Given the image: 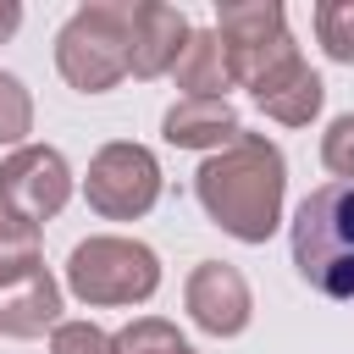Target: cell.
<instances>
[{
  "label": "cell",
  "mask_w": 354,
  "mask_h": 354,
  "mask_svg": "<svg viewBox=\"0 0 354 354\" xmlns=\"http://www.w3.org/2000/svg\"><path fill=\"white\" fill-rule=\"evenodd\" d=\"M194 199L199 210L238 243H266L282 227V199H288V155L266 133H243L238 144L205 155L194 171Z\"/></svg>",
  "instance_id": "1"
},
{
  "label": "cell",
  "mask_w": 354,
  "mask_h": 354,
  "mask_svg": "<svg viewBox=\"0 0 354 354\" xmlns=\"http://www.w3.org/2000/svg\"><path fill=\"white\" fill-rule=\"evenodd\" d=\"M293 271L310 293L354 304V183H321L288 221Z\"/></svg>",
  "instance_id": "2"
},
{
  "label": "cell",
  "mask_w": 354,
  "mask_h": 354,
  "mask_svg": "<svg viewBox=\"0 0 354 354\" xmlns=\"http://www.w3.org/2000/svg\"><path fill=\"white\" fill-rule=\"evenodd\" d=\"M66 293L88 310H127L160 293V254L122 232H94L66 254Z\"/></svg>",
  "instance_id": "3"
},
{
  "label": "cell",
  "mask_w": 354,
  "mask_h": 354,
  "mask_svg": "<svg viewBox=\"0 0 354 354\" xmlns=\"http://www.w3.org/2000/svg\"><path fill=\"white\" fill-rule=\"evenodd\" d=\"M127 17L133 0H88L55 33V72L77 94H111L127 77Z\"/></svg>",
  "instance_id": "4"
},
{
  "label": "cell",
  "mask_w": 354,
  "mask_h": 354,
  "mask_svg": "<svg viewBox=\"0 0 354 354\" xmlns=\"http://www.w3.org/2000/svg\"><path fill=\"white\" fill-rule=\"evenodd\" d=\"M160 160L149 144H133V138H116V144H100L94 160H88V177H83V199L100 221H138L155 210L160 199Z\"/></svg>",
  "instance_id": "5"
},
{
  "label": "cell",
  "mask_w": 354,
  "mask_h": 354,
  "mask_svg": "<svg viewBox=\"0 0 354 354\" xmlns=\"http://www.w3.org/2000/svg\"><path fill=\"white\" fill-rule=\"evenodd\" d=\"M72 188H77V177L55 144H22L0 160V210L17 221L44 227L50 216L66 210Z\"/></svg>",
  "instance_id": "6"
},
{
  "label": "cell",
  "mask_w": 354,
  "mask_h": 354,
  "mask_svg": "<svg viewBox=\"0 0 354 354\" xmlns=\"http://www.w3.org/2000/svg\"><path fill=\"white\" fill-rule=\"evenodd\" d=\"M183 310L199 332L210 337H238L249 332L254 321V293H249V277L227 260H199L183 282Z\"/></svg>",
  "instance_id": "7"
},
{
  "label": "cell",
  "mask_w": 354,
  "mask_h": 354,
  "mask_svg": "<svg viewBox=\"0 0 354 354\" xmlns=\"http://www.w3.org/2000/svg\"><path fill=\"white\" fill-rule=\"evenodd\" d=\"M194 22L183 17V6H166V0H133V17H127V72L133 77H166L188 44Z\"/></svg>",
  "instance_id": "8"
},
{
  "label": "cell",
  "mask_w": 354,
  "mask_h": 354,
  "mask_svg": "<svg viewBox=\"0 0 354 354\" xmlns=\"http://www.w3.org/2000/svg\"><path fill=\"white\" fill-rule=\"evenodd\" d=\"M66 282H55L44 266L0 288V337H44L66 315Z\"/></svg>",
  "instance_id": "9"
},
{
  "label": "cell",
  "mask_w": 354,
  "mask_h": 354,
  "mask_svg": "<svg viewBox=\"0 0 354 354\" xmlns=\"http://www.w3.org/2000/svg\"><path fill=\"white\" fill-rule=\"evenodd\" d=\"M160 138L171 149H199V155H216L227 144L243 138V122L232 111V100H177L166 116H160Z\"/></svg>",
  "instance_id": "10"
},
{
  "label": "cell",
  "mask_w": 354,
  "mask_h": 354,
  "mask_svg": "<svg viewBox=\"0 0 354 354\" xmlns=\"http://www.w3.org/2000/svg\"><path fill=\"white\" fill-rule=\"evenodd\" d=\"M171 77H177L183 100H227V88H238V83H232L227 44H221L216 28H194V33H188V44H183L177 66H171Z\"/></svg>",
  "instance_id": "11"
},
{
  "label": "cell",
  "mask_w": 354,
  "mask_h": 354,
  "mask_svg": "<svg viewBox=\"0 0 354 354\" xmlns=\"http://www.w3.org/2000/svg\"><path fill=\"white\" fill-rule=\"evenodd\" d=\"M254 105H260L271 122H282V127H310V122L321 116V105H326V83H321V72H315L310 61H299V66L282 72L271 88H260Z\"/></svg>",
  "instance_id": "12"
},
{
  "label": "cell",
  "mask_w": 354,
  "mask_h": 354,
  "mask_svg": "<svg viewBox=\"0 0 354 354\" xmlns=\"http://www.w3.org/2000/svg\"><path fill=\"white\" fill-rule=\"evenodd\" d=\"M216 33L227 50H260L288 33V11L277 0H227L216 6Z\"/></svg>",
  "instance_id": "13"
},
{
  "label": "cell",
  "mask_w": 354,
  "mask_h": 354,
  "mask_svg": "<svg viewBox=\"0 0 354 354\" xmlns=\"http://www.w3.org/2000/svg\"><path fill=\"white\" fill-rule=\"evenodd\" d=\"M39 266H44V227L17 221V216L0 210V288L28 277V271H39Z\"/></svg>",
  "instance_id": "14"
},
{
  "label": "cell",
  "mask_w": 354,
  "mask_h": 354,
  "mask_svg": "<svg viewBox=\"0 0 354 354\" xmlns=\"http://www.w3.org/2000/svg\"><path fill=\"white\" fill-rule=\"evenodd\" d=\"M194 343L171 326V321H160V315H133L122 332H116V354H188Z\"/></svg>",
  "instance_id": "15"
},
{
  "label": "cell",
  "mask_w": 354,
  "mask_h": 354,
  "mask_svg": "<svg viewBox=\"0 0 354 354\" xmlns=\"http://www.w3.org/2000/svg\"><path fill=\"white\" fill-rule=\"evenodd\" d=\"M0 144L6 149L33 144V94L17 72H0Z\"/></svg>",
  "instance_id": "16"
},
{
  "label": "cell",
  "mask_w": 354,
  "mask_h": 354,
  "mask_svg": "<svg viewBox=\"0 0 354 354\" xmlns=\"http://www.w3.org/2000/svg\"><path fill=\"white\" fill-rule=\"evenodd\" d=\"M315 39L337 66H354V0H321L315 6Z\"/></svg>",
  "instance_id": "17"
},
{
  "label": "cell",
  "mask_w": 354,
  "mask_h": 354,
  "mask_svg": "<svg viewBox=\"0 0 354 354\" xmlns=\"http://www.w3.org/2000/svg\"><path fill=\"white\" fill-rule=\"evenodd\" d=\"M321 166L332 171V183H354V111L332 116L321 133Z\"/></svg>",
  "instance_id": "18"
},
{
  "label": "cell",
  "mask_w": 354,
  "mask_h": 354,
  "mask_svg": "<svg viewBox=\"0 0 354 354\" xmlns=\"http://www.w3.org/2000/svg\"><path fill=\"white\" fill-rule=\"evenodd\" d=\"M50 354H116V332L94 321H61L50 332Z\"/></svg>",
  "instance_id": "19"
},
{
  "label": "cell",
  "mask_w": 354,
  "mask_h": 354,
  "mask_svg": "<svg viewBox=\"0 0 354 354\" xmlns=\"http://www.w3.org/2000/svg\"><path fill=\"white\" fill-rule=\"evenodd\" d=\"M17 28H22V6H17V0H0V44H6Z\"/></svg>",
  "instance_id": "20"
},
{
  "label": "cell",
  "mask_w": 354,
  "mask_h": 354,
  "mask_svg": "<svg viewBox=\"0 0 354 354\" xmlns=\"http://www.w3.org/2000/svg\"><path fill=\"white\" fill-rule=\"evenodd\" d=\"M188 354H199V348H188Z\"/></svg>",
  "instance_id": "21"
}]
</instances>
